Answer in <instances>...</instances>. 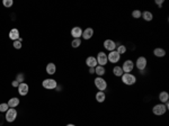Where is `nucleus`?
Segmentation results:
<instances>
[{
    "instance_id": "3",
    "label": "nucleus",
    "mask_w": 169,
    "mask_h": 126,
    "mask_svg": "<svg viewBox=\"0 0 169 126\" xmlns=\"http://www.w3.org/2000/svg\"><path fill=\"white\" fill-rule=\"evenodd\" d=\"M167 111H168V109L166 108L165 104H161V103L154 105L153 107H152V113H153V115H156V116H162V115L166 114Z\"/></svg>"
},
{
    "instance_id": "1",
    "label": "nucleus",
    "mask_w": 169,
    "mask_h": 126,
    "mask_svg": "<svg viewBox=\"0 0 169 126\" xmlns=\"http://www.w3.org/2000/svg\"><path fill=\"white\" fill-rule=\"evenodd\" d=\"M121 81L126 86H133L136 82V77L133 73H123L121 77Z\"/></svg>"
},
{
    "instance_id": "20",
    "label": "nucleus",
    "mask_w": 169,
    "mask_h": 126,
    "mask_svg": "<svg viewBox=\"0 0 169 126\" xmlns=\"http://www.w3.org/2000/svg\"><path fill=\"white\" fill-rule=\"evenodd\" d=\"M7 104L9 106V108H16L19 105V99L17 97H13V98L9 99V101H8Z\"/></svg>"
},
{
    "instance_id": "25",
    "label": "nucleus",
    "mask_w": 169,
    "mask_h": 126,
    "mask_svg": "<svg viewBox=\"0 0 169 126\" xmlns=\"http://www.w3.org/2000/svg\"><path fill=\"white\" fill-rule=\"evenodd\" d=\"M80 45H81V39H80V38H74V39H72V42H71V46H72L74 49L79 47Z\"/></svg>"
},
{
    "instance_id": "22",
    "label": "nucleus",
    "mask_w": 169,
    "mask_h": 126,
    "mask_svg": "<svg viewBox=\"0 0 169 126\" xmlns=\"http://www.w3.org/2000/svg\"><path fill=\"white\" fill-rule=\"evenodd\" d=\"M123 69H122V67L121 65H115V67L113 68V74L115 75V77H122L123 75Z\"/></svg>"
},
{
    "instance_id": "27",
    "label": "nucleus",
    "mask_w": 169,
    "mask_h": 126,
    "mask_svg": "<svg viewBox=\"0 0 169 126\" xmlns=\"http://www.w3.org/2000/svg\"><path fill=\"white\" fill-rule=\"evenodd\" d=\"M8 109H9V106H8L7 103H2V104H0V113H6Z\"/></svg>"
},
{
    "instance_id": "16",
    "label": "nucleus",
    "mask_w": 169,
    "mask_h": 126,
    "mask_svg": "<svg viewBox=\"0 0 169 126\" xmlns=\"http://www.w3.org/2000/svg\"><path fill=\"white\" fill-rule=\"evenodd\" d=\"M141 17H142L146 22H151V20L153 19V14H152L151 11H149V10H144V11H142Z\"/></svg>"
},
{
    "instance_id": "6",
    "label": "nucleus",
    "mask_w": 169,
    "mask_h": 126,
    "mask_svg": "<svg viewBox=\"0 0 169 126\" xmlns=\"http://www.w3.org/2000/svg\"><path fill=\"white\" fill-rule=\"evenodd\" d=\"M42 86L44 87L45 89L53 90L58 87V83H57V81L54 79H45V80L42 81Z\"/></svg>"
},
{
    "instance_id": "26",
    "label": "nucleus",
    "mask_w": 169,
    "mask_h": 126,
    "mask_svg": "<svg viewBox=\"0 0 169 126\" xmlns=\"http://www.w3.org/2000/svg\"><path fill=\"white\" fill-rule=\"evenodd\" d=\"M141 15H142V11H141L140 9H135V10H133L132 11V17L133 18H135V19L141 18Z\"/></svg>"
},
{
    "instance_id": "9",
    "label": "nucleus",
    "mask_w": 169,
    "mask_h": 126,
    "mask_svg": "<svg viewBox=\"0 0 169 126\" xmlns=\"http://www.w3.org/2000/svg\"><path fill=\"white\" fill-rule=\"evenodd\" d=\"M122 69H123V72L124 73H131L134 69V62L132 60H125L124 63L121 65Z\"/></svg>"
},
{
    "instance_id": "30",
    "label": "nucleus",
    "mask_w": 169,
    "mask_h": 126,
    "mask_svg": "<svg viewBox=\"0 0 169 126\" xmlns=\"http://www.w3.org/2000/svg\"><path fill=\"white\" fill-rule=\"evenodd\" d=\"M16 80L19 82V83H22V82L24 81V75H23V74H18V75H17V79H16Z\"/></svg>"
},
{
    "instance_id": "11",
    "label": "nucleus",
    "mask_w": 169,
    "mask_h": 126,
    "mask_svg": "<svg viewBox=\"0 0 169 126\" xmlns=\"http://www.w3.org/2000/svg\"><path fill=\"white\" fill-rule=\"evenodd\" d=\"M28 91H30V87H28V84H27L26 82L19 83V86H18V92H19L21 96H26V95L28 94Z\"/></svg>"
},
{
    "instance_id": "4",
    "label": "nucleus",
    "mask_w": 169,
    "mask_h": 126,
    "mask_svg": "<svg viewBox=\"0 0 169 126\" xmlns=\"http://www.w3.org/2000/svg\"><path fill=\"white\" fill-rule=\"evenodd\" d=\"M147 65H148V60L144 56H139L136 59V62L134 63V67H136V69L139 71H143L147 68Z\"/></svg>"
},
{
    "instance_id": "23",
    "label": "nucleus",
    "mask_w": 169,
    "mask_h": 126,
    "mask_svg": "<svg viewBox=\"0 0 169 126\" xmlns=\"http://www.w3.org/2000/svg\"><path fill=\"white\" fill-rule=\"evenodd\" d=\"M95 73L97 74V77H104V74L106 73V69L102 65H97L95 68Z\"/></svg>"
},
{
    "instance_id": "7",
    "label": "nucleus",
    "mask_w": 169,
    "mask_h": 126,
    "mask_svg": "<svg viewBox=\"0 0 169 126\" xmlns=\"http://www.w3.org/2000/svg\"><path fill=\"white\" fill-rule=\"evenodd\" d=\"M107 60L110 63H113V64H116L120 62L121 60V54H118L116 51H112V52H108L107 54Z\"/></svg>"
},
{
    "instance_id": "12",
    "label": "nucleus",
    "mask_w": 169,
    "mask_h": 126,
    "mask_svg": "<svg viewBox=\"0 0 169 126\" xmlns=\"http://www.w3.org/2000/svg\"><path fill=\"white\" fill-rule=\"evenodd\" d=\"M93 36H94V30L91 27H88V28L82 30V38L83 39L87 41V39H90Z\"/></svg>"
},
{
    "instance_id": "17",
    "label": "nucleus",
    "mask_w": 169,
    "mask_h": 126,
    "mask_svg": "<svg viewBox=\"0 0 169 126\" xmlns=\"http://www.w3.org/2000/svg\"><path fill=\"white\" fill-rule=\"evenodd\" d=\"M95 99L97 103H104L105 101V99H106V95H105V91H97V94H96L95 96Z\"/></svg>"
},
{
    "instance_id": "18",
    "label": "nucleus",
    "mask_w": 169,
    "mask_h": 126,
    "mask_svg": "<svg viewBox=\"0 0 169 126\" xmlns=\"http://www.w3.org/2000/svg\"><path fill=\"white\" fill-rule=\"evenodd\" d=\"M159 100L161 104H166L167 101H169V94L167 91H161L159 94Z\"/></svg>"
},
{
    "instance_id": "5",
    "label": "nucleus",
    "mask_w": 169,
    "mask_h": 126,
    "mask_svg": "<svg viewBox=\"0 0 169 126\" xmlns=\"http://www.w3.org/2000/svg\"><path fill=\"white\" fill-rule=\"evenodd\" d=\"M96 60H97V64H98V65H102V67H105V65L108 63L107 54L105 52H98L97 56H96Z\"/></svg>"
},
{
    "instance_id": "29",
    "label": "nucleus",
    "mask_w": 169,
    "mask_h": 126,
    "mask_svg": "<svg viewBox=\"0 0 169 126\" xmlns=\"http://www.w3.org/2000/svg\"><path fill=\"white\" fill-rule=\"evenodd\" d=\"M13 45H14V47H15V49H17V50L22 49V42H19L18 39H17V41H14Z\"/></svg>"
},
{
    "instance_id": "28",
    "label": "nucleus",
    "mask_w": 169,
    "mask_h": 126,
    "mask_svg": "<svg viewBox=\"0 0 169 126\" xmlns=\"http://www.w3.org/2000/svg\"><path fill=\"white\" fill-rule=\"evenodd\" d=\"M2 5L6 8H10L14 5V1H13V0H4V1H2Z\"/></svg>"
},
{
    "instance_id": "34",
    "label": "nucleus",
    "mask_w": 169,
    "mask_h": 126,
    "mask_svg": "<svg viewBox=\"0 0 169 126\" xmlns=\"http://www.w3.org/2000/svg\"><path fill=\"white\" fill-rule=\"evenodd\" d=\"M66 126H76V125H74V124H68Z\"/></svg>"
},
{
    "instance_id": "13",
    "label": "nucleus",
    "mask_w": 169,
    "mask_h": 126,
    "mask_svg": "<svg viewBox=\"0 0 169 126\" xmlns=\"http://www.w3.org/2000/svg\"><path fill=\"white\" fill-rule=\"evenodd\" d=\"M71 36L74 38H80L82 36V28L79 26H76L71 30Z\"/></svg>"
},
{
    "instance_id": "32",
    "label": "nucleus",
    "mask_w": 169,
    "mask_h": 126,
    "mask_svg": "<svg viewBox=\"0 0 169 126\" xmlns=\"http://www.w3.org/2000/svg\"><path fill=\"white\" fill-rule=\"evenodd\" d=\"M11 86H13V87H17V88H18V86H19V82L17 81V80H14V81H13V83H11Z\"/></svg>"
},
{
    "instance_id": "2",
    "label": "nucleus",
    "mask_w": 169,
    "mask_h": 126,
    "mask_svg": "<svg viewBox=\"0 0 169 126\" xmlns=\"http://www.w3.org/2000/svg\"><path fill=\"white\" fill-rule=\"evenodd\" d=\"M94 82H95L96 88L99 91H105V90L107 89V87H108V83H107V81L104 79L103 77H96Z\"/></svg>"
},
{
    "instance_id": "21",
    "label": "nucleus",
    "mask_w": 169,
    "mask_h": 126,
    "mask_svg": "<svg viewBox=\"0 0 169 126\" xmlns=\"http://www.w3.org/2000/svg\"><path fill=\"white\" fill-rule=\"evenodd\" d=\"M46 72L50 74V75H53V74L57 72V67H55V64L54 63H49L47 65H46Z\"/></svg>"
},
{
    "instance_id": "19",
    "label": "nucleus",
    "mask_w": 169,
    "mask_h": 126,
    "mask_svg": "<svg viewBox=\"0 0 169 126\" xmlns=\"http://www.w3.org/2000/svg\"><path fill=\"white\" fill-rule=\"evenodd\" d=\"M153 55L157 58H163L166 55V51L162 47H156L153 50Z\"/></svg>"
},
{
    "instance_id": "33",
    "label": "nucleus",
    "mask_w": 169,
    "mask_h": 126,
    "mask_svg": "<svg viewBox=\"0 0 169 126\" xmlns=\"http://www.w3.org/2000/svg\"><path fill=\"white\" fill-rule=\"evenodd\" d=\"M89 73L90 74L95 73V68H89Z\"/></svg>"
},
{
    "instance_id": "8",
    "label": "nucleus",
    "mask_w": 169,
    "mask_h": 126,
    "mask_svg": "<svg viewBox=\"0 0 169 126\" xmlns=\"http://www.w3.org/2000/svg\"><path fill=\"white\" fill-rule=\"evenodd\" d=\"M103 46L104 49L106 50V51H108V52H112V51H115L116 50V47H117V44L113 41V39H105L103 43Z\"/></svg>"
},
{
    "instance_id": "24",
    "label": "nucleus",
    "mask_w": 169,
    "mask_h": 126,
    "mask_svg": "<svg viewBox=\"0 0 169 126\" xmlns=\"http://www.w3.org/2000/svg\"><path fill=\"white\" fill-rule=\"evenodd\" d=\"M116 52L118 53V54H124V53H126V51H127V49H126V46L125 45H117V47H116V50H115Z\"/></svg>"
},
{
    "instance_id": "15",
    "label": "nucleus",
    "mask_w": 169,
    "mask_h": 126,
    "mask_svg": "<svg viewBox=\"0 0 169 126\" xmlns=\"http://www.w3.org/2000/svg\"><path fill=\"white\" fill-rule=\"evenodd\" d=\"M86 64L88 68H96L98 64H97V60H96L95 56H88L86 59Z\"/></svg>"
},
{
    "instance_id": "14",
    "label": "nucleus",
    "mask_w": 169,
    "mask_h": 126,
    "mask_svg": "<svg viewBox=\"0 0 169 126\" xmlns=\"http://www.w3.org/2000/svg\"><path fill=\"white\" fill-rule=\"evenodd\" d=\"M19 30H17V28H11L10 32H9V38L10 39H13V41H17V39H19Z\"/></svg>"
},
{
    "instance_id": "10",
    "label": "nucleus",
    "mask_w": 169,
    "mask_h": 126,
    "mask_svg": "<svg viewBox=\"0 0 169 126\" xmlns=\"http://www.w3.org/2000/svg\"><path fill=\"white\" fill-rule=\"evenodd\" d=\"M17 111H16L15 108H9L7 111H6V120L9 122V123H11V122H14L16 118H17Z\"/></svg>"
},
{
    "instance_id": "31",
    "label": "nucleus",
    "mask_w": 169,
    "mask_h": 126,
    "mask_svg": "<svg viewBox=\"0 0 169 126\" xmlns=\"http://www.w3.org/2000/svg\"><path fill=\"white\" fill-rule=\"evenodd\" d=\"M156 4L159 6V8H161L162 4H163V0H156Z\"/></svg>"
}]
</instances>
